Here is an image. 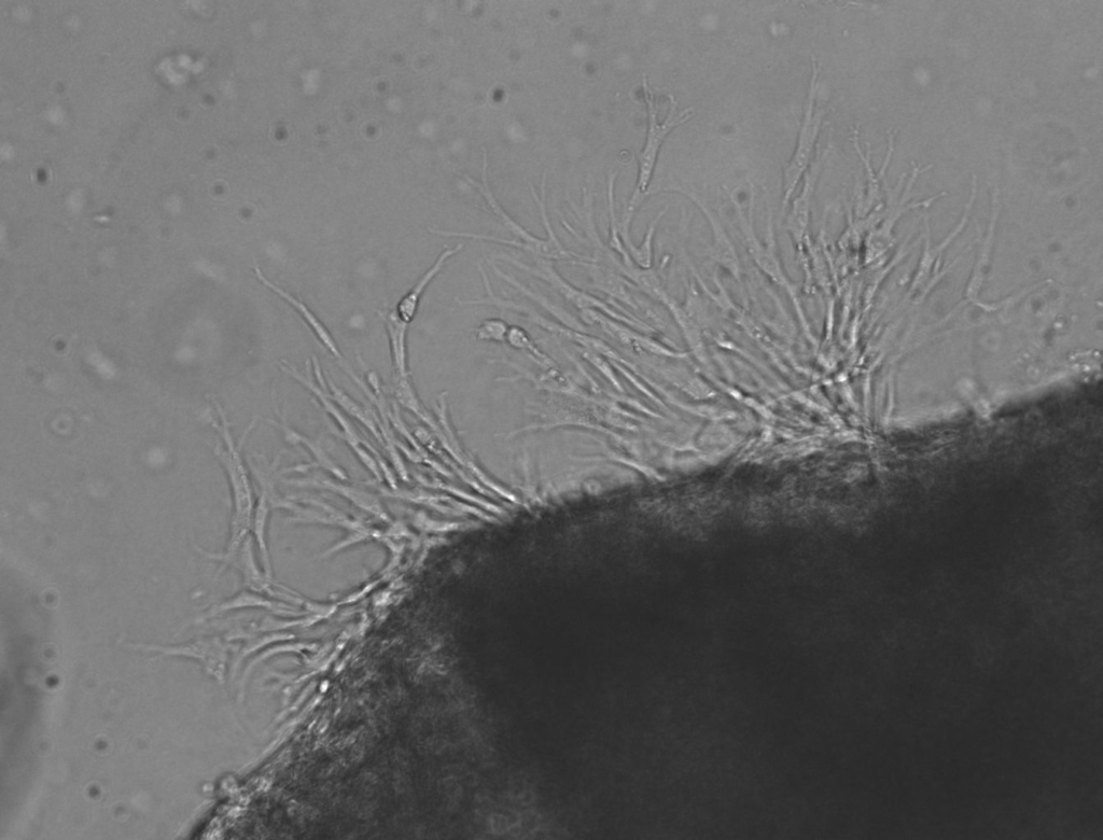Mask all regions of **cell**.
<instances>
[{
  "label": "cell",
  "mask_w": 1103,
  "mask_h": 840,
  "mask_svg": "<svg viewBox=\"0 0 1103 840\" xmlns=\"http://www.w3.org/2000/svg\"><path fill=\"white\" fill-rule=\"evenodd\" d=\"M326 382L330 391V395L333 401L338 404L339 408L342 409L346 414L358 419L363 426L369 429V431L376 439H378L380 442H383V434L378 429V427H376L374 420L368 414V412L363 409L362 406L357 403L351 396L347 395L342 388L335 384L332 381L331 377H328Z\"/></svg>",
  "instance_id": "d6986e66"
},
{
  "label": "cell",
  "mask_w": 1103,
  "mask_h": 840,
  "mask_svg": "<svg viewBox=\"0 0 1103 840\" xmlns=\"http://www.w3.org/2000/svg\"><path fill=\"white\" fill-rule=\"evenodd\" d=\"M380 315L387 331L395 375L408 376L410 371L407 338L410 325L402 321L396 312L385 311L380 312Z\"/></svg>",
  "instance_id": "9a60e30c"
},
{
  "label": "cell",
  "mask_w": 1103,
  "mask_h": 840,
  "mask_svg": "<svg viewBox=\"0 0 1103 840\" xmlns=\"http://www.w3.org/2000/svg\"><path fill=\"white\" fill-rule=\"evenodd\" d=\"M666 212H667V208L661 210V212L658 215H656L655 218L651 221V223L649 224V228L647 230V233L645 235L644 241H642L639 246L635 245L634 242H632L631 244H628L625 247V249L628 252V255H630V257L632 258L634 263L637 266H639L640 269L647 270L652 265L653 236H654L656 227H658L659 222L661 221L662 217L666 214Z\"/></svg>",
  "instance_id": "44dd1931"
},
{
  "label": "cell",
  "mask_w": 1103,
  "mask_h": 840,
  "mask_svg": "<svg viewBox=\"0 0 1103 840\" xmlns=\"http://www.w3.org/2000/svg\"><path fill=\"white\" fill-rule=\"evenodd\" d=\"M506 343L513 349L527 353L529 358L542 370L558 367L556 361L544 352L532 339V336L520 326H510Z\"/></svg>",
  "instance_id": "ac0fdd59"
},
{
  "label": "cell",
  "mask_w": 1103,
  "mask_h": 840,
  "mask_svg": "<svg viewBox=\"0 0 1103 840\" xmlns=\"http://www.w3.org/2000/svg\"><path fill=\"white\" fill-rule=\"evenodd\" d=\"M542 224H543L544 229H546V231L553 228L552 223H551L550 220L543 221ZM514 241H516V240H506V238H500V237H497V236H491L490 237V242L491 243H496V244L505 245V246H509V247H513Z\"/></svg>",
  "instance_id": "484cf974"
},
{
  "label": "cell",
  "mask_w": 1103,
  "mask_h": 840,
  "mask_svg": "<svg viewBox=\"0 0 1103 840\" xmlns=\"http://www.w3.org/2000/svg\"><path fill=\"white\" fill-rule=\"evenodd\" d=\"M498 259L504 260L515 268L528 273L542 282L551 286L555 291L561 294V296L572 306L578 308L579 311L594 310L602 312L606 316L621 322V324L627 327H633L636 329H645L644 322H640L633 316H628L625 311L617 310L611 303L600 300L592 294L585 292L576 286L568 282L562 274L558 273L555 269L552 261L544 259H536L535 264H526L519 259L513 258L508 255H499Z\"/></svg>",
  "instance_id": "8992f818"
},
{
  "label": "cell",
  "mask_w": 1103,
  "mask_h": 840,
  "mask_svg": "<svg viewBox=\"0 0 1103 840\" xmlns=\"http://www.w3.org/2000/svg\"><path fill=\"white\" fill-rule=\"evenodd\" d=\"M271 425H274L279 430H282L286 441L292 445H302L309 450L314 458V464L306 467L301 466L299 468H292L288 471H305L310 468H321L335 476V478L346 481L348 480L347 473L341 468L337 462H335L328 453L324 450V447L320 443L306 437L305 434L291 428L287 425L285 416H282L281 422H275V420H268Z\"/></svg>",
  "instance_id": "5bb4252c"
},
{
  "label": "cell",
  "mask_w": 1103,
  "mask_h": 840,
  "mask_svg": "<svg viewBox=\"0 0 1103 840\" xmlns=\"http://www.w3.org/2000/svg\"><path fill=\"white\" fill-rule=\"evenodd\" d=\"M492 364H502L512 369L515 373L512 376H504L496 378V382L500 383H518L528 382L534 385L535 388L543 391L557 392V394H565L569 396H581L582 391L572 378L558 369V367L543 370L540 373H534L528 369H525L521 364L505 358H496L488 360Z\"/></svg>",
  "instance_id": "30bf717a"
},
{
  "label": "cell",
  "mask_w": 1103,
  "mask_h": 840,
  "mask_svg": "<svg viewBox=\"0 0 1103 840\" xmlns=\"http://www.w3.org/2000/svg\"><path fill=\"white\" fill-rule=\"evenodd\" d=\"M272 471L271 468L267 470L256 469L260 484V495L255 507L253 527H251V532H253L258 546L261 568L265 576L271 580H273V567L269 549L268 529L270 512L274 502L278 500L276 496H273L274 475L271 476Z\"/></svg>",
  "instance_id": "9c48e42d"
},
{
  "label": "cell",
  "mask_w": 1103,
  "mask_h": 840,
  "mask_svg": "<svg viewBox=\"0 0 1103 840\" xmlns=\"http://www.w3.org/2000/svg\"><path fill=\"white\" fill-rule=\"evenodd\" d=\"M510 326L501 318H487L474 330V338L478 342L504 344Z\"/></svg>",
  "instance_id": "7402d4cb"
},
{
  "label": "cell",
  "mask_w": 1103,
  "mask_h": 840,
  "mask_svg": "<svg viewBox=\"0 0 1103 840\" xmlns=\"http://www.w3.org/2000/svg\"><path fill=\"white\" fill-rule=\"evenodd\" d=\"M279 368H281L286 375L293 378V380L297 381L305 389L311 392L319 404L323 406L324 410L334 419V422L342 429L341 439L362 440L354 425L349 422V419L343 414L338 404L333 401L324 372L321 370L320 363L316 357H313V373L316 376L317 383L314 381L310 367L305 374L297 370L293 367V364L289 362H282L279 364Z\"/></svg>",
  "instance_id": "ba28073f"
},
{
  "label": "cell",
  "mask_w": 1103,
  "mask_h": 840,
  "mask_svg": "<svg viewBox=\"0 0 1103 840\" xmlns=\"http://www.w3.org/2000/svg\"><path fill=\"white\" fill-rule=\"evenodd\" d=\"M254 272L259 282L263 286L267 287L269 290L275 293L278 298L284 300L293 308V310L299 313L305 324L310 327L311 331L314 333L320 344L328 350L331 356L338 360L342 369L347 373L348 376H351L356 385L359 386L360 389L365 388L366 383H363V381L355 373L353 368L349 366L343 354L341 353L337 342H335L333 335L326 327L324 322L321 321L311 310V308L284 288L279 287L278 285L273 283L271 279L264 275L259 265H255Z\"/></svg>",
  "instance_id": "52a82bcc"
},
{
  "label": "cell",
  "mask_w": 1103,
  "mask_h": 840,
  "mask_svg": "<svg viewBox=\"0 0 1103 840\" xmlns=\"http://www.w3.org/2000/svg\"><path fill=\"white\" fill-rule=\"evenodd\" d=\"M579 266L588 271L591 286L606 294L610 298V302L621 303L624 306H630L634 310H638L637 301L632 296L630 289L627 288L631 284L616 271L592 262H581Z\"/></svg>",
  "instance_id": "4fadbf2b"
},
{
  "label": "cell",
  "mask_w": 1103,
  "mask_h": 840,
  "mask_svg": "<svg viewBox=\"0 0 1103 840\" xmlns=\"http://www.w3.org/2000/svg\"><path fill=\"white\" fill-rule=\"evenodd\" d=\"M463 249H464V244L460 243V244L456 245L455 247L443 250L441 252L440 256L438 257V259L435 261V263L430 266V268L424 273V275L420 279H418V282L406 294V296H404L399 301V303L397 305L396 313L402 321L406 322V324H408V325L411 324V322L416 317V314L418 312V307H420L421 300L424 296V293H425L426 289L430 286V284L432 282H434V280L437 278V276L443 271V269L445 268V265L448 264V262L453 257L458 255L459 252L462 251Z\"/></svg>",
  "instance_id": "7c38bea8"
},
{
  "label": "cell",
  "mask_w": 1103,
  "mask_h": 840,
  "mask_svg": "<svg viewBox=\"0 0 1103 840\" xmlns=\"http://www.w3.org/2000/svg\"><path fill=\"white\" fill-rule=\"evenodd\" d=\"M821 65L813 56L811 62V78L805 96L803 116L800 130L791 159L784 170V204L792 198L795 190L800 185L809 166H811L818 147V138L822 129L827 111L825 108H817V94Z\"/></svg>",
  "instance_id": "277c9868"
},
{
  "label": "cell",
  "mask_w": 1103,
  "mask_h": 840,
  "mask_svg": "<svg viewBox=\"0 0 1103 840\" xmlns=\"http://www.w3.org/2000/svg\"><path fill=\"white\" fill-rule=\"evenodd\" d=\"M394 390L395 397L397 401L403 406V408L408 409L413 414L424 420L425 423H427L431 427H434V423H432L431 417L424 409L420 398H418L416 394L415 388L411 381V375H395Z\"/></svg>",
  "instance_id": "ffe728a7"
},
{
  "label": "cell",
  "mask_w": 1103,
  "mask_h": 840,
  "mask_svg": "<svg viewBox=\"0 0 1103 840\" xmlns=\"http://www.w3.org/2000/svg\"><path fill=\"white\" fill-rule=\"evenodd\" d=\"M830 149V145L823 149L818 144L814 160L802 179L801 191L793 202L789 224L791 231L797 237H801L807 227L809 209H811L813 196L823 167H825L830 156Z\"/></svg>",
  "instance_id": "8fae6325"
},
{
  "label": "cell",
  "mask_w": 1103,
  "mask_h": 840,
  "mask_svg": "<svg viewBox=\"0 0 1103 840\" xmlns=\"http://www.w3.org/2000/svg\"><path fill=\"white\" fill-rule=\"evenodd\" d=\"M580 354L583 360L591 364V366L599 373L602 374L606 380L612 385L614 389L619 392H624L623 385L620 381V377L614 369L612 362L603 355L590 352L580 348Z\"/></svg>",
  "instance_id": "603a6c76"
},
{
  "label": "cell",
  "mask_w": 1103,
  "mask_h": 840,
  "mask_svg": "<svg viewBox=\"0 0 1103 840\" xmlns=\"http://www.w3.org/2000/svg\"><path fill=\"white\" fill-rule=\"evenodd\" d=\"M290 484L328 489L330 492L352 501L359 509L369 512L374 516H378L383 521H388V515L384 511L379 500L371 494L363 492V490L326 480H297L290 481Z\"/></svg>",
  "instance_id": "2e32d148"
},
{
  "label": "cell",
  "mask_w": 1103,
  "mask_h": 840,
  "mask_svg": "<svg viewBox=\"0 0 1103 840\" xmlns=\"http://www.w3.org/2000/svg\"><path fill=\"white\" fill-rule=\"evenodd\" d=\"M358 360L362 364L363 370H365V372H366V376H367L366 384H367V386L371 390L372 394L376 398H378L381 402H383V391H382V382H381L380 375L378 374V372H376L372 369H369L367 367V364L365 363V361H363L360 357L358 358Z\"/></svg>",
  "instance_id": "d4e9b609"
},
{
  "label": "cell",
  "mask_w": 1103,
  "mask_h": 840,
  "mask_svg": "<svg viewBox=\"0 0 1103 840\" xmlns=\"http://www.w3.org/2000/svg\"><path fill=\"white\" fill-rule=\"evenodd\" d=\"M214 403L220 417V423L217 425L215 424V427L220 433L223 442L222 444H217L215 455L227 474L231 489L232 515L230 537L227 548L223 553L207 552L201 548H197V550L204 557L220 563V571H222L231 566L242 544L250 536L251 527H253L256 504L253 485H251L249 472L243 458V447L248 434L256 426L257 419L246 429L241 441L236 443L232 436L231 425L225 411H223L221 405L217 401H214Z\"/></svg>",
  "instance_id": "6da1fadb"
},
{
  "label": "cell",
  "mask_w": 1103,
  "mask_h": 840,
  "mask_svg": "<svg viewBox=\"0 0 1103 840\" xmlns=\"http://www.w3.org/2000/svg\"><path fill=\"white\" fill-rule=\"evenodd\" d=\"M642 88H644L648 112V131L644 148H642L638 154L637 185L622 215V217L624 216V218L628 220L634 219L637 210L649 195L650 182L666 138L675 129L686 124L694 116V109L692 107L679 109L676 98L674 95L670 94L668 114L665 120L660 122L659 112L655 105L654 93L646 77L642 78Z\"/></svg>",
  "instance_id": "7a4b0ae2"
},
{
  "label": "cell",
  "mask_w": 1103,
  "mask_h": 840,
  "mask_svg": "<svg viewBox=\"0 0 1103 840\" xmlns=\"http://www.w3.org/2000/svg\"><path fill=\"white\" fill-rule=\"evenodd\" d=\"M463 176L470 185L483 195V198L492 209L494 215L504 224L506 229L516 237V240L519 241L518 249L538 259L548 261H565L577 265L579 262H589L591 260L590 256H584L566 248L554 230L547 233V238H539L527 231L506 212L492 191L490 181H488V160L486 151L483 153L482 180L477 181L468 175Z\"/></svg>",
  "instance_id": "5b68a950"
},
{
  "label": "cell",
  "mask_w": 1103,
  "mask_h": 840,
  "mask_svg": "<svg viewBox=\"0 0 1103 840\" xmlns=\"http://www.w3.org/2000/svg\"><path fill=\"white\" fill-rule=\"evenodd\" d=\"M478 269L483 286L485 288L486 297L473 300L457 299L459 305L491 306L498 308V310L500 311H510L516 313L528 322H530V324H533L538 328L557 336V338L569 341L570 343L577 345L581 349L590 350V352L603 355L610 361L621 363L622 366L628 369L633 368L630 362H628L619 352H617L616 349H614L604 340L598 339L596 338V336L590 333H583L569 329L560 324V322H555L548 317L541 315L532 307L515 302L513 300L498 297L493 290L490 276H488L482 263H479Z\"/></svg>",
  "instance_id": "3957f363"
},
{
  "label": "cell",
  "mask_w": 1103,
  "mask_h": 840,
  "mask_svg": "<svg viewBox=\"0 0 1103 840\" xmlns=\"http://www.w3.org/2000/svg\"><path fill=\"white\" fill-rule=\"evenodd\" d=\"M491 266L494 273L500 279L505 280L507 284L514 287L516 290H519L530 301H533L542 306L544 310L552 314V316L555 317L558 322H560V324L572 330L589 333L588 329H586V326L582 324V321L569 314L566 310H564V308L557 306L546 297H542L540 296V294L534 292L533 290H530L528 287L520 283L518 279L502 271L498 265L493 263Z\"/></svg>",
  "instance_id": "e0dca14e"
},
{
  "label": "cell",
  "mask_w": 1103,
  "mask_h": 840,
  "mask_svg": "<svg viewBox=\"0 0 1103 840\" xmlns=\"http://www.w3.org/2000/svg\"><path fill=\"white\" fill-rule=\"evenodd\" d=\"M343 441L352 448V451L360 459L363 466H365L372 473V475L375 476L376 479L382 482L383 475L380 469L379 461L378 459L374 458L368 450H366L365 446H363L366 443L362 440L357 441L344 439Z\"/></svg>",
  "instance_id": "cb8c5ba5"
}]
</instances>
